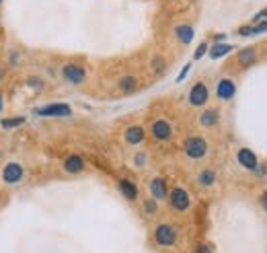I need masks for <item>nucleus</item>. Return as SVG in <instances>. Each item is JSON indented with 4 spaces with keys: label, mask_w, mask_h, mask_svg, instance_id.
Masks as SVG:
<instances>
[{
    "label": "nucleus",
    "mask_w": 267,
    "mask_h": 253,
    "mask_svg": "<svg viewBox=\"0 0 267 253\" xmlns=\"http://www.w3.org/2000/svg\"><path fill=\"white\" fill-rule=\"evenodd\" d=\"M4 109V97H2V93H0V111Z\"/></svg>",
    "instance_id": "obj_33"
},
{
    "label": "nucleus",
    "mask_w": 267,
    "mask_h": 253,
    "mask_svg": "<svg viewBox=\"0 0 267 253\" xmlns=\"http://www.w3.org/2000/svg\"><path fill=\"white\" fill-rule=\"evenodd\" d=\"M237 95V85L232 78H220L216 85V97L220 101H230L232 97Z\"/></svg>",
    "instance_id": "obj_11"
},
{
    "label": "nucleus",
    "mask_w": 267,
    "mask_h": 253,
    "mask_svg": "<svg viewBox=\"0 0 267 253\" xmlns=\"http://www.w3.org/2000/svg\"><path fill=\"white\" fill-rule=\"evenodd\" d=\"M27 120L23 116H17V118H4L2 122H0V126H2L4 130H13V128H19V126H23Z\"/></svg>",
    "instance_id": "obj_21"
},
{
    "label": "nucleus",
    "mask_w": 267,
    "mask_h": 253,
    "mask_svg": "<svg viewBox=\"0 0 267 253\" xmlns=\"http://www.w3.org/2000/svg\"><path fill=\"white\" fill-rule=\"evenodd\" d=\"M62 167H64V171H66L68 175H78V173H83L87 165H85V158L80 157V155H68L64 158Z\"/></svg>",
    "instance_id": "obj_13"
},
{
    "label": "nucleus",
    "mask_w": 267,
    "mask_h": 253,
    "mask_svg": "<svg viewBox=\"0 0 267 253\" xmlns=\"http://www.w3.org/2000/svg\"><path fill=\"white\" fill-rule=\"evenodd\" d=\"M150 134H152V138L156 142H167L173 136V126L165 118H156V120L150 122Z\"/></svg>",
    "instance_id": "obj_6"
},
{
    "label": "nucleus",
    "mask_w": 267,
    "mask_h": 253,
    "mask_svg": "<svg viewBox=\"0 0 267 253\" xmlns=\"http://www.w3.org/2000/svg\"><path fill=\"white\" fill-rule=\"evenodd\" d=\"M253 29V35H259V33H265L267 31V21H259V23H255V25H251Z\"/></svg>",
    "instance_id": "obj_25"
},
{
    "label": "nucleus",
    "mask_w": 267,
    "mask_h": 253,
    "mask_svg": "<svg viewBox=\"0 0 267 253\" xmlns=\"http://www.w3.org/2000/svg\"><path fill=\"white\" fill-rule=\"evenodd\" d=\"M152 239H154V243L162 249H169L177 243V239H179V233H177V228L169 224V222H160L154 226V231H152Z\"/></svg>",
    "instance_id": "obj_3"
},
{
    "label": "nucleus",
    "mask_w": 267,
    "mask_h": 253,
    "mask_svg": "<svg viewBox=\"0 0 267 253\" xmlns=\"http://www.w3.org/2000/svg\"><path fill=\"white\" fill-rule=\"evenodd\" d=\"M257 202H259V206H261V210L267 214V188L259 193V200H257Z\"/></svg>",
    "instance_id": "obj_27"
},
{
    "label": "nucleus",
    "mask_w": 267,
    "mask_h": 253,
    "mask_svg": "<svg viewBox=\"0 0 267 253\" xmlns=\"http://www.w3.org/2000/svg\"><path fill=\"white\" fill-rule=\"evenodd\" d=\"M232 52V45L230 43H214L212 48H210V58L212 60H218V58H224V56H228Z\"/></svg>",
    "instance_id": "obj_20"
},
{
    "label": "nucleus",
    "mask_w": 267,
    "mask_h": 253,
    "mask_svg": "<svg viewBox=\"0 0 267 253\" xmlns=\"http://www.w3.org/2000/svg\"><path fill=\"white\" fill-rule=\"evenodd\" d=\"M175 35L181 43H191L193 41V35H195V31L191 25H187V23H183V25H177L175 27Z\"/></svg>",
    "instance_id": "obj_19"
},
{
    "label": "nucleus",
    "mask_w": 267,
    "mask_h": 253,
    "mask_svg": "<svg viewBox=\"0 0 267 253\" xmlns=\"http://www.w3.org/2000/svg\"><path fill=\"white\" fill-rule=\"evenodd\" d=\"M253 173L257 177H267V163H261V160H259V165H257V169H255Z\"/></svg>",
    "instance_id": "obj_26"
},
{
    "label": "nucleus",
    "mask_w": 267,
    "mask_h": 253,
    "mask_svg": "<svg viewBox=\"0 0 267 253\" xmlns=\"http://www.w3.org/2000/svg\"><path fill=\"white\" fill-rule=\"evenodd\" d=\"M220 124V109L218 107H208L200 116V126L202 128H216Z\"/></svg>",
    "instance_id": "obj_15"
},
{
    "label": "nucleus",
    "mask_w": 267,
    "mask_h": 253,
    "mask_svg": "<svg viewBox=\"0 0 267 253\" xmlns=\"http://www.w3.org/2000/svg\"><path fill=\"white\" fill-rule=\"evenodd\" d=\"M23 177H25V169H23V165L6 163L2 167V179H4V183H8V186H15V183L23 181Z\"/></svg>",
    "instance_id": "obj_10"
},
{
    "label": "nucleus",
    "mask_w": 267,
    "mask_h": 253,
    "mask_svg": "<svg viewBox=\"0 0 267 253\" xmlns=\"http://www.w3.org/2000/svg\"><path fill=\"white\" fill-rule=\"evenodd\" d=\"M148 191H150V198H154L156 202L160 200H167L169 198V183L165 177H152L148 183Z\"/></svg>",
    "instance_id": "obj_8"
},
{
    "label": "nucleus",
    "mask_w": 267,
    "mask_h": 253,
    "mask_svg": "<svg viewBox=\"0 0 267 253\" xmlns=\"http://www.w3.org/2000/svg\"><path fill=\"white\" fill-rule=\"evenodd\" d=\"M208 151H210V144H208V140L204 136H189V138H185V142H183V153L187 158L191 160H202L206 158Z\"/></svg>",
    "instance_id": "obj_1"
},
{
    "label": "nucleus",
    "mask_w": 267,
    "mask_h": 253,
    "mask_svg": "<svg viewBox=\"0 0 267 253\" xmlns=\"http://www.w3.org/2000/svg\"><path fill=\"white\" fill-rule=\"evenodd\" d=\"M144 163H146V155H144V153H138V155H136V165L142 167Z\"/></svg>",
    "instance_id": "obj_29"
},
{
    "label": "nucleus",
    "mask_w": 267,
    "mask_h": 253,
    "mask_svg": "<svg viewBox=\"0 0 267 253\" xmlns=\"http://www.w3.org/2000/svg\"><path fill=\"white\" fill-rule=\"evenodd\" d=\"M167 202H169V208L173 212H177V214H183V212H187L191 208V195H189L187 190L181 188V186H175V188L169 190Z\"/></svg>",
    "instance_id": "obj_2"
},
{
    "label": "nucleus",
    "mask_w": 267,
    "mask_h": 253,
    "mask_svg": "<svg viewBox=\"0 0 267 253\" xmlns=\"http://www.w3.org/2000/svg\"><path fill=\"white\" fill-rule=\"evenodd\" d=\"M118 89L121 93H134V91H138V78L134 74H123L118 80Z\"/></svg>",
    "instance_id": "obj_18"
},
{
    "label": "nucleus",
    "mask_w": 267,
    "mask_h": 253,
    "mask_svg": "<svg viewBox=\"0 0 267 253\" xmlns=\"http://www.w3.org/2000/svg\"><path fill=\"white\" fill-rule=\"evenodd\" d=\"M197 253H212V249L202 243V245H197Z\"/></svg>",
    "instance_id": "obj_31"
},
{
    "label": "nucleus",
    "mask_w": 267,
    "mask_h": 253,
    "mask_svg": "<svg viewBox=\"0 0 267 253\" xmlns=\"http://www.w3.org/2000/svg\"><path fill=\"white\" fill-rule=\"evenodd\" d=\"M216 179H218L216 169H210V167H206V169H202L200 173H197V183H200L202 188H212L216 183Z\"/></svg>",
    "instance_id": "obj_17"
},
{
    "label": "nucleus",
    "mask_w": 267,
    "mask_h": 253,
    "mask_svg": "<svg viewBox=\"0 0 267 253\" xmlns=\"http://www.w3.org/2000/svg\"><path fill=\"white\" fill-rule=\"evenodd\" d=\"M210 50V45H208V41H204V43H200L197 45V50H195V54H193V60H200V58H204V54Z\"/></svg>",
    "instance_id": "obj_24"
},
{
    "label": "nucleus",
    "mask_w": 267,
    "mask_h": 253,
    "mask_svg": "<svg viewBox=\"0 0 267 253\" xmlns=\"http://www.w3.org/2000/svg\"><path fill=\"white\" fill-rule=\"evenodd\" d=\"M89 72H87V68L83 64H76V62H70V64H66L62 68V78L66 80L68 85H72V87H78V85H83L85 80H87Z\"/></svg>",
    "instance_id": "obj_4"
},
{
    "label": "nucleus",
    "mask_w": 267,
    "mask_h": 253,
    "mask_svg": "<svg viewBox=\"0 0 267 253\" xmlns=\"http://www.w3.org/2000/svg\"><path fill=\"white\" fill-rule=\"evenodd\" d=\"M237 160H238V165L247 171H255L259 165V157L255 155L251 148H240V151L237 153Z\"/></svg>",
    "instance_id": "obj_12"
},
{
    "label": "nucleus",
    "mask_w": 267,
    "mask_h": 253,
    "mask_svg": "<svg viewBox=\"0 0 267 253\" xmlns=\"http://www.w3.org/2000/svg\"><path fill=\"white\" fill-rule=\"evenodd\" d=\"M27 85H29V87H35V89L39 91V89H43V80H39V78H29Z\"/></svg>",
    "instance_id": "obj_28"
},
{
    "label": "nucleus",
    "mask_w": 267,
    "mask_h": 253,
    "mask_svg": "<svg viewBox=\"0 0 267 253\" xmlns=\"http://www.w3.org/2000/svg\"><path fill=\"white\" fill-rule=\"evenodd\" d=\"M13 66H17L19 64V52H10V60H8Z\"/></svg>",
    "instance_id": "obj_30"
},
{
    "label": "nucleus",
    "mask_w": 267,
    "mask_h": 253,
    "mask_svg": "<svg viewBox=\"0 0 267 253\" xmlns=\"http://www.w3.org/2000/svg\"><path fill=\"white\" fill-rule=\"evenodd\" d=\"M257 58H259L257 48H242V50L238 52V56H237V60H238V64H240L242 68L253 66L255 62H257Z\"/></svg>",
    "instance_id": "obj_16"
},
{
    "label": "nucleus",
    "mask_w": 267,
    "mask_h": 253,
    "mask_svg": "<svg viewBox=\"0 0 267 253\" xmlns=\"http://www.w3.org/2000/svg\"><path fill=\"white\" fill-rule=\"evenodd\" d=\"M0 4H2V0H0Z\"/></svg>",
    "instance_id": "obj_34"
},
{
    "label": "nucleus",
    "mask_w": 267,
    "mask_h": 253,
    "mask_svg": "<svg viewBox=\"0 0 267 253\" xmlns=\"http://www.w3.org/2000/svg\"><path fill=\"white\" fill-rule=\"evenodd\" d=\"M152 70H154V74H162L167 70V62L162 56H154L152 58Z\"/></svg>",
    "instance_id": "obj_23"
},
{
    "label": "nucleus",
    "mask_w": 267,
    "mask_h": 253,
    "mask_svg": "<svg viewBox=\"0 0 267 253\" xmlns=\"http://www.w3.org/2000/svg\"><path fill=\"white\" fill-rule=\"evenodd\" d=\"M189 105L191 107H204L208 99H210V89H208V85L204 83V80H200V83H195L191 89H189Z\"/></svg>",
    "instance_id": "obj_7"
},
{
    "label": "nucleus",
    "mask_w": 267,
    "mask_h": 253,
    "mask_svg": "<svg viewBox=\"0 0 267 253\" xmlns=\"http://www.w3.org/2000/svg\"><path fill=\"white\" fill-rule=\"evenodd\" d=\"M187 70H189V66H185V68H183V72H181V76H179V80H183V78H185V74H187Z\"/></svg>",
    "instance_id": "obj_32"
},
{
    "label": "nucleus",
    "mask_w": 267,
    "mask_h": 253,
    "mask_svg": "<svg viewBox=\"0 0 267 253\" xmlns=\"http://www.w3.org/2000/svg\"><path fill=\"white\" fill-rule=\"evenodd\" d=\"M118 190H119V193L123 195L127 202L138 200V193H140V190H138V186L132 179H119L118 181Z\"/></svg>",
    "instance_id": "obj_14"
},
{
    "label": "nucleus",
    "mask_w": 267,
    "mask_h": 253,
    "mask_svg": "<svg viewBox=\"0 0 267 253\" xmlns=\"http://www.w3.org/2000/svg\"><path fill=\"white\" fill-rule=\"evenodd\" d=\"M142 210H144L146 216H154V214H158V202H156L154 198L144 200V202H142Z\"/></svg>",
    "instance_id": "obj_22"
},
{
    "label": "nucleus",
    "mask_w": 267,
    "mask_h": 253,
    "mask_svg": "<svg viewBox=\"0 0 267 253\" xmlns=\"http://www.w3.org/2000/svg\"><path fill=\"white\" fill-rule=\"evenodd\" d=\"M35 116H41V118H68V116H72V107L68 105V103H48V105L35 109Z\"/></svg>",
    "instance_id": "obj_5"
},
{
    "label": "nucleus",
    "mask_w": 267,
    "mask_h": 253,
    "mask_svg": "<svg viewBox=\"0 0 267 253\" xmlns=\"http://www.w3.org/2000/svg\"><path fill=\"white\" fill-rule=\"evenodd\" d=\"M146 140V130L142 128V126H127V128L123 130V142L130 144V146H140L142 142Z\"/></svg>",
    "instance_id": "obj_9"
}]
</instances>
